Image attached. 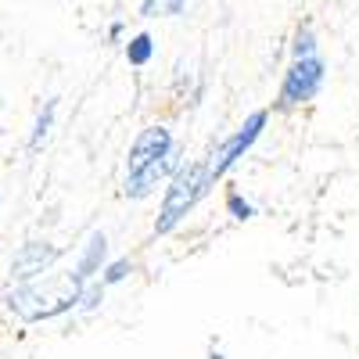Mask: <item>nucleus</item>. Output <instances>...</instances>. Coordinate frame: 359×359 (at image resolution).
<instances>
[{"label":"nucleus","instance_id":"1","mask_svg":"<svg viewBox=\"0 0 359 359\" xmlns=\"http://www.w3.org/2000/svg\"><path fill=\"white\" fill-rule=\"evenodd\" d=\"M79 291H83V277L76 273H50L43 280H22V287H15L8 294V309L22 320V323H43L54 320L69 309L79 306Z\"/></svg>","mask_w":359,"mask_h":359},{"label":"nucleus","instance_id":"2","mask_svg":"<svg viewBox=\"0 0 359 359\" xmlns=\"http://www.w3.org/2000/svg\"><path fill=\"white\" fill-rule=\"evenodd\" d=\"M208 187H212V180L205 172V162L176 165L162 198V208H158V219H155V233H172L187 219V212H194V205L208 194Z\"/></svg>","mask_w":359,"mask_h":359},{"label":"nucleus","instance_id":"3","mask_svg":"<svg viewBox=\"0 0 359 359\" xmlns=\"http://www.w3.org/2000/svg\"><path fill=\"white\" fill-rule=\"evenodd\" d=\"M262 130H266V111H252L245 123L237 126V130L216 147V151L205 158V172H208V180H212V184H216V180H223V176H226V172H230V169H233V165L255 147V140L262 137Z\"/></svg>","mask_w":359,"mask_h":359},{"label":"nucleus","instance_id":"4","mask_svg":"<svg viewBox=\"0 0 359 359\" xmlns=\"http://www.w3.org/2000/svg\"><path fill=\"white\" fill-rule=\"evenodd\" d=\"M323 76H327V65L320 54H302L294 57L291 69L284 72V83H280V97H277V108H298L320 94L323 86Z\"/></svg>","mask_w":359,"mask_h":359},{"label":"nucleus","instance_id":"5","mask_svg":"<svg viewBox=\"0 0 359 359\" xmlns=\"http://www.w3.org/2000/svg\"><path fill=\"white\" fill-rule=\"evenodd\" d=\"M62 259V248H54L50 241H25L11 255V280H33L50 273V266Z\"/></svg>","mask_w":359,"mask_h":359},{"label":"nucleus","instance_id":"6","mask_svg":"<svg viewBox=\"0 0 359 359\" xmlns=\"http://www.w3.org/2000/svg\"><path fill=\"white\" fill-rule=\"evenodd\" d=\"M176 169V151H169L165 158H155V162H147V165H137V169H126V184H123V194L140 201L147 194H155L158 184L165 176H172Z\"/></svg>","mask_w":359,"mask_h":359},{"label":"nucleus","instance_id":"7","mask_svg":"<svg viewBox=\"0 0 359 359\" xmlns=\"http://www.w3.org/2000/svg\"><path fill=\"white\" fill-rule=\"evenodd\" d=\"M169 151H176L172 133L165 126H147L130 144V158L126 162H130V169H137V165H147V162H155V158H165Z\"/></svg>","mask_w":359,"mask_h":359},{"label":"nucleus","instance_id":"8","mask_svg":"<svg viewBox=\"0 0 359 359\" xmlns=\"http://www.w3.org/2000/svg\"><path fill=\"white\" fill-rule=\"evenodd\" d=\"M104 255H108V237H104L101 230H94V233L86 237V248H83V255H79V262H76V273H79L83 280H90L94 273H101Z\"/></svg>","mask_w":359,"mask_h":359},{"label":"nucleus","instance_id":"9","mask_svg":"<svg viewBox=\"0 0 359 359\" xmlns=\"http://www.w3.org/2000/svg\"><path fill=\"white\" fill-rule=\"evenodd\" d=\"M54 111H57V101H47L43 104V111L36 115V126H33V133H29V147H43V140L50 137V130H54Z\"/></svg>","mask_w":359,"mask_h":359},{"label":"nucleus","instance_id":"10","mask_svg":"<svg viewBox=\"0 0 359 359\" xmlns=\"http://www.w3.org/2000/svg\"><path fill=\"white\" fill-rule=\"evenodd\" d=\"M151 54H155L151 33H137V36L126 43V62H130V65H147V62H151Z\"/></svg>","mask_w":359,"mask_h":359},{"label":"nucleus","instance_id":"11","mask_svg":"<svg viewBox=\"0 0 359 359\" xmlns=\"http://www.w3.org/2000/svg\"><path fill=\"white\" fill-rule=\"evenodd\" d=\"M184 0H144L140 4V15L144 18H162V15H180Z\"/></svg>","mask_w":359,"mask_h":359},{"label":"nucleus","instance_id":"12","mask_svg":"<svg viewBox=\"0 0 359 359\" xmlns=\"http://www.w3.org/2000/svg\"><path fill=\"white\" fill-rule=\"evenodd\" d=\"M130 273H133V262H130V259H115V262H111V266L104 269L101 284H104V287H111V284H123V280H126Z\"/></svg>","mask_w":359,"mask_h":359},{"label":"nucleus","instance_id":"13","mask_svg":"<svg viewBox=\"0 0 359 359\" xmlns=\"http://www.w3.org/2000/svg\"><path fill=\"white\" fill-rule=\"evenodd\" d=\"M226 208H230V216H233L237 223H248V219L255 216V208H252V201H245L241 194H230V198H226Z\"/></svg>","mask_w":359,"mask_h":359},{"label":"nucleus","instance_id":"14","mask_svg":"<svg viewBox=\"0 0 359 359\" xmlns=\"http://www.w3.org/2000/svg\"><path fill=\"white\" fill-rule=\"evenodd\" d=\"M291 54H294V57H302V54H316V36H313V29H298Z\"/></svg>","mask_w":359,"mask_h":359},{"label":"nucleus","instance_id":"15","mask_svg":"<svg viewBox=\"0 0 359 359\" xmlns=\"http://www.w3.org/2000/svg\"><path fill=\"white\" fill-rule=\"evenodd\" d=\"M184 4H187V0H184Z\"/></svg>","mask_w":359,"mask_h":359}]
</instances>
